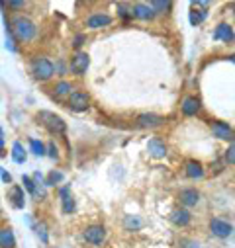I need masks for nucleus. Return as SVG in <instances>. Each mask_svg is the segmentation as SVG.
Here are the masks:
<instances>
[{
	"label": "nucleus",
	"instance_id": "c85d7f7f",
	"mask_svg": "<svg viewBox=\"0 0 235 248\" xmlns=\"http://www.w3.org/2000/svg\"><path fill=\"white\" fill-rule=\"evenodd\" d=\"M118 12H120V16L124 18V20H130V18H134V12L126 6V4H118Z\"/></svg>",
	"mask_w": 235,
	"mask_h": 248
},
{
	"label": "nucleus",
	"instance_id": "bb28decb",
	"mask_svg": "<svg viewBox=\"0 0 235 248\" xmlns=\"http://www.w3.org/2000/svg\"><path fill=\"white\" fill-rule=\"evenodd\" d=\"M30 151H32L35 156H43V155H45V147H43V143L37 141V139H30Z\"/></svg>",
	"mask_w": 235,
	"mask_h": 248
},
{
	"label": "nucleus",
	"instance_id": "2eb2a0df",
	"mask_svg": "<svg viewBox=\"0 0 235 248\" xmlns=\"http://www.w3.org/2000/svg\"><path fill=\"white\" fill-rule=\"evenodd\" d=\"M179 200H181V205L192 207V205H196V203L200 202V194H198L194 188H186V190H183V192L179 194Z\"/></svg>",
	"mask_w": 235,
	"mask_h": 248
},
{
	"label": "nucleus",
	"instance_id": "9d476101",
	"mask_svg": "<svg viewBox=\"0 0 235 248\" xmlns=\"http://www.w3.org/2000/svg\"><path fill=\"white\" fill-rule=\"evenodd\" d=\"M163 123V117L157 115V113H141L137 117V125L143 127V129H153V127H159Z\"/></svg>",
	"mask_w": 235,
	"mask_h": 248
},
{
	"label": "nucleus",
	"instance_id": "2f4dec72",
	"mask_svg": "<svg viewBox=\"0 0 235 248\" xmlns=\"http://www.w3.org/2000/svg\"><path fill=\"white\" fill-rule=\"evenodd\" d=\"M35 231H37V236L41 238V242H47V227H45L43 223H39V225L35 227Z\"/></svg>",
	"mask_w": 235,
	"mask_h": 248
},
{
	"label": "nucleus",
	"instance_id": "20e7f679",
	"mask_svg": "<svg viewBox=\"0 0 235 248\" xmlns=\"http://www.w3.org/2000/svg\"><path fill=\"white\" fill-rule=\"evenodd\" d=\"M88 67H90V55L84 53V51L75 53V57L71 59V65H69L71 73L77 75V77H83V75L88 71Z\"/></svg>",
	"mask_w": 235,
	"mask_h": 248
},
{
	"label": "nucleus",
	"instance_id": "f03ea898",
	"mask_svg": "<svg viewBox=\"0 0 235 248\" xmlns=\"http://www.w3.org/2000/svg\"><path fill=\"white\" fill-rule=\"evenodd\" d=\"M37 119L41 121V125L51 133V135H65L67 133V123L63 121L61 115H57L53 111H39Z\"/></svg>",
	"mask_w": 235,
	"mask_h": 248
},
{
	"label": "nucleus",
	"instance_id": "7c9ffc66",
	"mask_svg": "<svg viewBox=\"0 0 235 248\" xmlns=\"http://www.w3.org/2000/svg\"><path fill=\"white\" fill-rule=\"evenodd\" d=\"M225 160H227L229 164H235V143H231V145L227 147V151H225Z\"/></svg>",
	"mask_w": 235,
	"mask_h": 248
},
{
	"label": "nucleus",
	"instance_id": "393cba45",
	"mask_svg": "<svg viewBox=\"0 0 235 248\" xmlns=\"http://www.w3.org/2000/svg\"><path fill=\"white\" fill-rule=\"evenodd\" d=\"M63 172H59V170H51L47 174V180H45V186H55V184H61L63 182Z\"/></svg>",
	"mask_w": 235,
	"mask_h": 248
},
{
	"label": "nucleus",
	"instance_id": "0eeeda50",
	"mask_svg": "<svg viewBox=\"0 0 235 248\" xmlns=\"http://www.w3.org/2000/svg\"><path fill=\"white\" fill-rule=\"evenodd\" d=\"M210 231H212V234L218 236V238H227V236L231 234L233 227H231L227 221H223V219H212V221H210Z\"/></svg>",
	"mask_w": 235,
	"mask_h": 248
},
{
	"label": "nucleus",
	"instance_id": "1a4fd4ad",
	"mask_svg": "<svg viewBox=\"0 0 235 248\" xmlns=\"http://www.w3.org/2000/svg\"><path fill=\"white\" fill-rule=\"evenodd\" d=\"M8 200H10L12 207L24 209V205H26V192H24L22 186H12L10 192H8Z\"/></svg>",
	"mask_w": 235,
	"mask_h": 248
},
{
	"label": "nucleus",
	"instance_id": "c756f323",
	"mask_svg": "<svg viewBox=\"0 0 235 248\" xmlns=\"http://www.w3.org/2000/svg\"><path fill=\"white\" fill-rule=\"evenodd\" d=\"M181 248H202V246L192 238H181Z\"/></svg>",
	"mask_w": 235,
	"mask_h": 248
},
{
	"label": "nucleus",
	"instance_id": "6e6552de",
	"mask_svg": "<svg viewBox=\"0 0 235 248\" xmlns=\"http://www.w3.org/2000/svg\"><path fill=\"white\" fill-rule=\"evenodd\" d=\"M212 133L221 141H233L235 139V131L229 125H225V123H221V121H214L212 123Z\"/></svg>",
	"mask_w": 235,
	"mask_h": 248
},
{
	"label": "nucleus",
	"instance_id": "ddd939ff",
	"mask_svg": "<svg viewBox=\"0 0 235 248\" xmlns=\"http://www.w3.org/2000/svg\"><path fill=\"white\" fill-rule=\"evenodd\" d=\"M110 24H112V16H108V14H92L86 18V28H90V30H100Z\"/></svg>",
	"mask_w": 235,
	"mask_h": 248
},
{
	"label": "nucleus",
	"instance_id": "dca6fc26",
	"mask_svg": "<svg viewBox=\"0 0 235 248\" xmlns=\"http://www.w3.org/2000/svg\"><path fill=\"white\" fill-rule=\"evenodd\" d=\"M190 211L188 209H174L172 213H170V221H172V225H176V227H186L188 223H190Z\"/></svg>",
	"mask_w": 235,
	"mask_h": 248
},
{
	"label": "nucleus",
	"instance_id": "7ed1b4c3",
	"mask_svg": "<svg viewBox=\"0 0 235 248\" xmlns=\"http://www.w3.org/2000/svg\"><path fill=\"white\" fill-rule=\"evenodd\" d=\"M30 71H32V75H34L35 80L47 82L55 75V65L51 63V59H47V57H35L32 61V65H30Z\"/></svg>",
	"mask_w": 235,
	"mask_h": 248
},
{
	"label": "nucleus",
	"instance_id": "412c9836",
	"mask_svg": "<svg viewBox=\"0 0 235 248\" xmlns=\"http://www.w3.org/2000/svg\"><path fill=\"white\" fill-rule=\"evenodd\" d=\"M124 227L128 231H139L143 227V219L139 215H126L124 217Z\"/></svg>",
	"mask_w": 235,
	"mask_h": 248
},
{
	"label": "nucleus",
	"instance_id": "4be33fe9",
	"mask_svg": "<svg viewBox=\"0 0 235 248\" xmlns=\"http://www.w3.org/2000/svg\"><path fill=\"white\" fill-rule=\"evenodd\" d=\"M12 160H14L16 164H24V162H26V151H24V147H22L20 141H16V143L12 145Z\"/></svg>",
	"mask_w": 235,
	"mask_h": 248
},
{
	"label": "nucleus",
	"instance_id": "f3484780",
	"mask_svg": "<svg viewBox=\"0 0 235 248\" xmlns=\"http://www.w3.org/2000/svg\"><path fill=\"white\" fill-rule=\"evenodd\" d=\"M0 248H16V236L10 227L0 229Z\"/></svg>",
	"mask_w": 235,
	"mask_h": 248
},
{
	"label": "nucleus",
	"instance_id": "5701e85b",
	"mask_svg": "<svg viewBox=\"0 0 235 248\" xmlns=\"http://www.w3.org/2000/svg\"><path fill=\"white\" fill-rule=\"evenodd\" d=\"M55 94L57 96H71V90H73V84L71 82H67V80H59L57 84H55Z\"/></svg>",
	"mask_w": 235,
	"mask_h": 248
},
{
	"label": "nucleus",
	"instance_id": "a878e982",
	"mask_svg": "<svg viewBox=\"0 0 235 248\" xmlns=\"http://www.w3.org/2000/svg\"><path fill=\"white\" fill-rule=\"evenodd\" d=\"M61 202H63V213L65 215H71L75 211V200H73V196L71 194L61 196Z\"/></svg>",
	"mask_w": 235,
	"mask_h": 248
},
{
	"label": "nucleus",
	"instance_id": "72a5a7b5",
	"mask_svg": "<svg viewBox=\"0 0 235 248\" xmlns=\"http://www.w3.org/2000/svg\"><path fill=\"white\" fill-rule=\"evenodd\" d=\"M47 153H49V156H51L53 160H57V158H59V151H57V147H55L53 143H49V147H47Z\"/></svg>",
	"mask_w": 235,
	"mask_h": 248
},
{
	"label": "nucleus",
	"instance_id": "a211bd4d",
	"mask_svg": "<svg viewBox=\"0 0 235 248\" xmlns=\"http://www.w3.org/2000/svg\"><path fill=\"white\" fill-rule=\"evenodd\" d=\"M147 151H149V155H151L153 158H165V156H167V147H165V143H161L159 139H151V141L147 143Z\"/></svg>",
	"mask_w": 235,
	"mask_h": 248
},
{
	"label": "nucleus",
	"instance_id": "c9c22d12",
	"mask_svg": "<svg viewBox=\"0 0 235 248\" xmlns=\"http://www.w3.org/2000/svg\"><path fill=\"white\" fill-rule=\"evenodd\" d=\"M84 39H86V37H84V35H77V37H75V43H73V45H75V47H77V49H79V47H81V45H83V43H84Z\"/></svg>",
	"mask_w": 235,
	"mask_h": 248
},
{
	"label": "nucleus",
	"instance_id": "423d86ee",
	"mask_svg": "<svg viewBox=\"0 0 235 248\" xmlns=\"http://www.w3.org/2000/svg\"><path fill=\"white\" fill-rule=\"evenodd\" d=\"M83 238H84L88 244L98 246V244H102V242L106 240V229H104L102 225H90V227L84 229Z\"/></svg>",
	"mask_w": 235,
	"mask_h": 248
},
{
	"label": "nucleus",
	"instance_id": "f704fd0d",
	"mask_svg": "<svg viewBox=\"0 0 235 248\" xmlns=\"http://www.w3.org/2000/svg\"><path fill=\"white\" fill-rule=\"evenodd\" d=\"M0 176H2V182H6V184H12V176L4 170V168H0Z\"/></svg>",
	"mask_w": 235,
	"mask_h": 248
},
{
	"label": "nucleus",
	"instance_id": "4c0bfd02",
	"mask_svg": "<svg viewBox=\"0 0 235 248\" xmlns=\"http://www.w3.org/2000/svg\"><path fill=\"white\" fill-rule=\"evenodd\" d=\"M229 61H231V63H233V65H235V53H233V55H231V57H229Z\"/></svg>",
	"mask_w": 235,
	"mask_h": 248
},
{
	"label": "nucleus",
	"instance_id": "39448f33",
	"mask_svg": "<svg viewBox=\"0 0 235 248\" xmlns=\"http://www.w3.org/2000/svg\"><path fill=\"white\" fill-rule=\"evenodd\" d=\"M67 106H69V109L81 113L90 108V98H88V94L77 90V92H71V96L67 98Z\"/></svg>",
	"mask_w": 235,
	"mask_h": 248
},
{
	"label": "nucleus",
	"instance_id": "4468645a",
	"mask_svg": "<svg viewBox=\"0 0 235 248\" xmlns=\"http://www.w3.org/2000/svg\"><path fill=\"white\" fill-rule=\"evenodd\" d=\"M132 12H134V18H139V20H153L157 16L153 8L145 2H137L135 6H132Z\"/></svg>",
	"mask_w": 235,
	"mask_h": 248
},
{
	"label": "nucleus",
	"instance_id": "e433bc0d",
	"mask_svg": "<svg viewBox=\"0 0 235 248\" xmlns=\"http://www.w3.org/2000/svg\"><path fill=\"white\" fill-rule=\"evenodd\" d=\"M4 147V139H2V129H0V149Z\"/></svg>",
	"mask_w": 235,
	"mask_h": 248
},
{
	"label": "nucleus",
	"instance_id": "aec40b11",
	"mask_svg": "<svg viewBox=\"0 0 235 248\" xmlns=\"http://www.w3.org/2000/svg\"><path fill=\"white\" fill-rule=\"evenodd\" d=\"M186 176L192 178V180L202 178V176H204V168H202V164H200L198 160H188V162H186Z\"/></svg>",
	"mask_w": 235,
	"mask_h": 248
},
{
	"label": "nucleus",
	"instance_id": "9b49d317",
	"mask_svg": "<svg viewBox=\"0 0 235 248\" xmlns=\"http://www.w3.org/2000/svg\"><path fill=\"white\" fill-rule=\"evenodd\" d=\"M192 6H194V8H192V12H190V24H192V26H200V24L208 18V12H206L208 2H194Z\"/></svg>",
	"mask_w": 235,
	"mask_h": 248
},
{
	"label": "nucleus",
	"instance_id": "b1692460",
	"mask_svg": "<svg viewBox=\"0 0 235 248\" xmlns=\"http://www.w3.org/2000/svg\"><path fill=\"white\" fill-rule=\"evenodd\" d=\"M22 184H24V188L28 190V194H32V196H37V194H39L37 184L34 182V178H30V176H22Z\"/></svg>",
	"mask_w": 235,
	"mask_h": 248
},
{
	"label": "nucleus",
	"instance_id": "f257e3e1",
	"mask_svg": "<svg viewBox=\"0 0 235 248\" xmlns=\"http://www.w3.org/2000/svg\"><path fill=\"white\" fill-rule=\"evenodd\" d=\"M10 26H12L14 37H16L18 41H24V43L32 41V39L35 37V33H37V26H35L28 16H16Z\"/></svg>",
	"mask_w": 235,
	"mask_h": 248
},
{
	"label": "nucleus",
	"instance_id": "f8f14e48",
	"mask_svg": "<svg viewBox=\"0 0 235 248\" xmlns=\"http://www.w3.org/2000/svg\"><path fill=\"white\" fill-rule=\"evenodd\" d=\"M214 39L216 41H223V43H231L235 39V31L229 24H219L216 30H214Z\"/></svg>",
	"mask_w": 235,
	"mask_h": 248
},
{
	"label": "nucleus",
	"instance_id": "6ab92c4d",
	"mask_svg": "<svg viewBox=\"0 0 235 248\" xmlns=\"http://www.w3.org/2000/svg\"><path fill=\"white\" fill-rule=\"evenodd\" d=\"M200 111V100L196 96H188L183 102V113L185 115H196Z\"/></svg>",
	"mask_w": 235,
	"mask_h": 248
},
{
	"label": "nucleus",
	"instance_id": "cd10ccee",
	"mask_svg": "<svg viewBox=\"0 0 235 248\" xmlns=\"http://www.w3.org/2000/svg\"><path fill=\"white\" fill-rule=\"evenodd\" d=\"M149 6H151L153 12L157 14V12H165V10H168V8H170V2H167V0H155V2H151Z\"/></svg>",
	"mask_w": 235,
	"mask_h": 248
},
{
	"label": "nucleus",
	"instance_id": "473e14b6",
	"mask_svg": "<svg viewBox=\"0 0 235 248\" xmlns=\"http://www.w3.org/2000/svg\"><path fill=\"white\" fill-rule=\"evenodd\" d=\"M26 6V2H22V0H10L8 2V8H12V10H22Z\"/></svg>",
	"mask_w": 235,
	"mask_h": 248
}]
</instances>
